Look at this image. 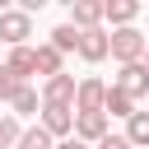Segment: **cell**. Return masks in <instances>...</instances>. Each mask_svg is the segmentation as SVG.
<instances>
[{
    "instance_id": "2e32d148",
    "label": "cell",
    "mask_w": 149,
    "mask_h": 149,
    "mask_svg": "<svg viewBox=\"0 0 149 149\" xmlns=\"http://www.w3.org/2000/svg\"><path fill=\"white\" fill-rule=\"evenodd\" d=\"M9 107H14V112H19V116H28V112H42V93H37V88H28V84H23V88H19V98H14V102H9Z\"/></svg>"
},
{
    "instance_id": "ffe728a7",
    "label": "cell",
    "mask_w": 149,
    "mask_h": 149,
    "mask_svg": "<svg viewBox=\"0 0 149 149\" xmlns=\"http://www.w3.org/2000/svg\"><path fill=\"white\" fill-rule=\"evenodd\" d=\"M98 149H135V144H130V140H126V135H112V130H107V140H102V144H98Z\"/></svg>"
},
{
    "instance_id": "52a82bcc",
    "label": "cell",
    "mask_w": 149,
    "mask_h": 149,
    "mask_svg": "<svg viewBox=\"0 0 149 149\" xmlns=\"http://www.w3.org/2000/svg\"><path fill=\"white\" fill-rule=\"evenodd\" d=\"M79 56L84 61H102V56H112V33H102V28H88V33H79Z\"/></svg>"
},
{
    "instance_id": "3957f363",
    "label": "cell",
    "mask_w": 149,
    "mask_h": 149,
    "mask_svg": "<svg viewBox=\"0 0 149 149\" xmlns=\"http://www.w3.org/2000/svg\"><path fill=\"white\" fill-rule=\"evenodd\" d=\"M51 140H70L74 135V107H56V102H42V121H37Z\"/></svg>"
},
{
    "instance_id": "ba28073f",
    "label": "cell",
    "mask_w": 149,
    "mask_h": 149,
    "mask_svg": "<svg viewBox=\"0 0 149 149\" xmlns=\"http://www.w3.org/2000/svg\"><path fill=\"white\" fill-rule=\"evenodd\" d=\"M74 74H56L42 84V102H56V107H74Z\"/></svg>"
},
{
    "instance_id": "7a4b0ae2",
    "label": "cell",
    "mask_w": 149,
    "mask_h": 149,
    "mask_svg": "<svg viewBox=\"0 0 149 149\" xmlns=\"http://www.w3.org/2000/svg\"><path fill=\"white\" fill-rule=\"evenodd\" d=\"M28 37H33V14H23V9H0V42L28 47Z\"/></svg>"
},
{
    "instance_id": "5bb4252c",
    "label": "cell",
    "mask_w": 149,
    "mask_h": 149,
    "mask_svg": "<svg viewBox=\"0 0 149 149\" xmlns=\"http://www.w3.org/2000/svg\"><path fill=\"white\" fill-rule=\"evenodd\" d=\"M51 47L65 56V51H79V28L74 23H61V28H51Z\"/></svg>"
},
{
    "instance_id": "e0dca14e",
    "label": "cell",
    "mask_w": 149,
    "mask_h": 149,
    "mask_svg": "<svg viewBox=\"0 0 149 149\" xmlns=\"http://www.w3.org/2000/svg\"><path fill=\"white\" fill-rule=\"evenodd\" d=\"M19 88H23V79H19L9 65H0V102H14V98H19Z\"/></svg>"
},
{
    "instance_id": "30bf717a",
    "label": "cell",
    "mask_w": 149,
    "mask_h": 149,
    "mask_svg": "<svg viewBox=\"0 0 149 149\" xmlns=\"http://www.w3.org/2000/svg\"><path fill=\"white\" fill-rule=\"evenodd\" d=\"M135 14H140V5H135V0H102V19H112L116 28H130V23H135Z\"/></svg>"
},
{
    "instance_id": "9c48e42d",
    "label": "cell",
    "mask_w": 149,
    "mask_h": 149,
    "mask_svg": "<svg viewBox=\"0 0 149 149\" xmlns=\"http://www.w3.org/2000/svg\"><path fill=\"white\" fill-rule=\"evenodd\" d=\"M70 23H74L79 33L98 28V23H102V0H74V5H70Z\"/></svg>"
},
{
    "instance_id": "ac0fdd59",
    "label": "cell",
    "mask_w": 149,
    "mask_h": 149,
    "mask_svg": "<svg viewBox=\"0 0 149 149\" xmlns=\"http://www.w3.org/2000/svg\"><path fill=\"white\" fill-rule=\"evenodd\" d=\"M19 149H56V140L42 130V126H33V130H23V140H19Z\"/></svg>"
},
{
    "instance_id": "7c38bea8",
    "label": "cell",
    "mask_w": 149,
    "mask_h": 149,
    "mask_svg": "<svg viewBox=\"0 0 149 149\" xmlns=\"http://www.w3.org/2000/svg\"><path fill=\"white\" fill-rule=\"evenodd\" d=\"M33 51H37V74H47V79L65 74V70H61V51H56L51 42H42V47H33Z\"/></svg>"
},
{
    "instance_id": "8fae6325",
    "label": "cell",
    "mask_w": 149,
    "mask_h": 149,
    "mask_svg": "<svg viewBox=\"0 0 149 149\" xmlns=\"http://www.w3.org/2000/svg\"><path fill=\"white\" fill-rule=\"evenodd\" d=\"M19 79H28V74H37V51L33 47H9V61H5Z\"/></svg>"
},
{
    "instance_id": "8992f818",
    "label": "cell",
    "mask_w": 149,
    "mask_h": 149,
    "mask_svg": "<svg viewBox=\"0 0 149 149\" xmlns=\"http://www.w3.org/2000/svg\"><path fill=\"white\" fill-rule=\"evenodd\" d=\"M102 102H107V84H102V79H79V88H74V112H102Z\"/></svg>"
},
{
    "instance_id": "5b68a950",
    "label": "cell",
    "mask_w": 149,
    "mask_h": 149,
    "mask_svg": "<svg viewBox=\"0 0 149 149\" xmlns=\"http://www.w3.org/2000/svg\"><path fill=\"white\" fill-rule=\"evenodd\" d=\"M112 88H121L126 98H144V93H149V70H144V61L121 65V74H116V84H112Z\"/></svg>"
},
{
    "instance_id": "7402d4cb",
    "label": "cell",
    "mask_w": 149,
    "mask_h": 149,
    "mask_svg": "<svg viewBox=\"0 0 149 149\" xmlns=\"http://www.w3.org/2000/svg\"><path fill=\"white\" fill-rule=\"evenodd\" d=\"M144 70H149V51H144Z\"/></svg>"
},
{
    "instance_id": "4fadbf2b",
    "label": "cell",
    "mask_w": 149,
    "mask_h": 149,
    "mask_svg": "<svg viewBox=\"0 0 149 149\" xmlns=\"http://www.w3.org/2000/svg\"><path fill=\"white\" fill-rule=\"evenodd\" d=\"M102 112H107V116H126V121H130V116H135V98H126L121 88H107V102H102Z\"/></svg>"
},
{
    "instance_id": "6da1fadb",
    "label": "cell",
    "mask_w": 149,
    "mask_h": 149,
    "mask_svg": "<svg viewBox=\"0 0 149 149\" xmlns=\"http://www.w3.org/2000/svg\"><path fill=\"white\" fill-rule=\"evenodd\" d=\"M144 51H149V37H144L140 28H116V33H112V56H116L121 65L144 61Z\"/></svg>"
},
{
    "instance_id": "9a60e30c",
    "label": "cell",
    "mask_w": 149,
    "mask_h": 149,
    "mask_svg": "<svg viewBox=\"0 0 149 149\" xmlns=\"http://www.w3.org/2000/svg\"><path fill=\"white\" fill-rule=\"evenodd\" d=\"M126 140H130L135 149H140V144L149 149V112H135V116L126 121Z\"/></svg>"
},
{
    "instance_id": "d6986e66",
    "label": "cell",
    "mask_w": 149,
    "mask_h": 149,
    "mask_svg": "<svg viewBox=\"0 0 149 149\" xmlns=\"http://www.w3.org/2000/svg\"><path fill=\"white\" fill-rule=\"evenodd\" d=\"M19 140H23L19 121H14V116H0V149H9V144H19Z\"/></svg>"
},
{
    "instance_id": "44dd1931",
    "label": "cell",
    "mask_w": 149,
    "mask_h": 149,
    "mask_svg": "<svg viewBox=\"0 0 149 149\" xmlns=\"http://www.w3.org/2000/svg\"><path fill=\"white\" fill-rule=\"evenodd\" d=\"M56 149H88V144H84V140H74V135H70V140H61V144H56Z\"/></svg>"
},
{
    "instance_id": "277c9868",
    "label": "cell",
    "mask_w": 149,
    "mask_h": 149,
    "mask_svg": "<svg viewBox=\"0 0 149 149\" xmlns=\"http://www.w3.org/2000/svg\"><path fill=\"white\" fill-rule=\"evenodd\" d=\"M74 140L102 144L107 140V112H74Z\"/></svg>"
}]
</instances>
